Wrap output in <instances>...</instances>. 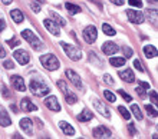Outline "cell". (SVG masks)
<instances>
[{"label": "cell", "instance_id": "obj_1", "mask_svg": "<svg viewBox=\"0 0 158 139\" xmlns=\"http://www.w3.org/2000/svg\"><path fill=\"white\" fill-rule=\"evenodd\" d=\"M30 90H32V93L42 98V96H46V95L50 92V88L46 85L43 80L40 79H32V82H30Z\"/></svg>", "mask_w": 158, "mask_h": 139}, {"label": "cell", "instance_id": "obj_2", "mask_svg": "<svg viewBox=\"0 0 158 139\" xmlns=\"http://www.w3.org/2000/svg\"><path fill=\"white\" fill-rule=\"evenodd\" d=\"M22 36H23V39H25V40L35 50H42L43 49V43H42L40 39H39L32 30H29V29L23 30V32H22Z\"/></svg>", "mask_w": 158, "mask_h": 139}, {"label": "cell", "instance_id": "obj_3", "mask_svg": "<svg viewBox=\"0 0 158 139\" xmlns=\"http://www.w3.org/2000/svg\"><path fill=\"white\" fill-rule=\"evenodd\" d=\"M60 46L63 47L66 56L69 57L71 60L78 62V60L82 59V50L79 49V47H76V46H73V45H69V43H66V42H60Z\"/></svg>", "mask_w": 158, "mask_h": 139}, {"label": "cell", "instance_id": "obj_4", "mask_svg": "<svg viewBox=\"0 0 158 139\" xmlns=\"http://www.w3.org/2000/svg\"><path fill=\"white\" fill-rule=\"evenodd\" d=\"M40 63L43 65V67L48 70H50V72H53V70L59 69V60L58 57L55 56V55L52 53H48V55H43V56H40Z\"/></svg>", "mask_w": 158, "mask_h": 139}, {"label": "cell", "instance_id": "obj_5", "mask_svg": "<svg viewBox=\"0 0 158 139\" xmlns=\"http://www.w3.org/2000/svg\"><path fill=\"white\" fill-rule=\"evenodd\" d=\"M82 35H83V39H85L88 43H94V42L98 39V30H96L95 26H92V25L86 26V27L83 29Z\"/></svg>", "mask_w": 158, "mask_h": 139}, {"label": "cell", "instance_id": "obj_6", "mask_svg": "<svg viewBox=\"0 0 158 139\" xmlns=\"http://www.w3.org/2000/svg\"><path fill=\"white\" fill-rule=\"evenodd\" d=\"M66 76H68V79L71 80L72 83H73V86H75L76 89H79V90H83V85H82V80H81V76H79L78 73H76L75 70H71V69H68L66 72Z\"/></svg>", "mask_w": 158, "mask_h": 139}, {"label": "cell", "instance_id": "obj_7", "mask_svg": "<svg viewBox=\"0 0 158 139\" xmlns=\"http://www.w3.org/2000/svg\"><path fill=\"white\" fill-rule=\"evenodd\" d=\"M92 103H94V108H95V111L98 112V113H101L102 116H105V118H111V113H109V109L106 106H105L104 103L101 102L98 98H94L92 99Z\"/></svg>", "mask_w": 158, "mask_h": 139}, {"label": "cell", "instance_id": "obj_8", "mask_svg": "<svg viewBox=\"0 0 158 139\" xmlns=\"http://www.w3.org/2000/svg\"><path fill=\"white\" fill-rule=\"evenodd\" d=\"M13 57H15L20 65H27V63L30 62V55L27 53L26 50H23V49L16 50V52L13 53Z\"/></svg>", "mask_w": 158, "mask_h": 139}, {"label": "cell", "instance_id": "obj_9", "mask_svg": "<svg viewBox=\"0 0 158 139\" xmlns=\"http://www.w3.org/2000/svg\"><path fill=\"white\" fill-rule=\"evenodd\" d=\"M127 16H128L129 22H132L135 25H141L142 22H144V14L139 10H128Z\"/></svg>", "mask_w": 158, "mask_h": 139}, {"label": "cell", "instance_id": "obj_10", "mask_svg": "<svg viewBox=\"0 0 158 139\" xmlns=\"http://www.w3.org/2000/svg\"><path fill=\"white\" fill-rule=\"evenodd\" d=\"M45 106L53 112H60V105H59L56 96H48L45 99Z\"/></svg>", "mask_w": 158, "mask_h": 139}, {"label": "cell", "instance_id": "obj_11", "mask_svg": "<svg viewBox=\"0 0 158 139\" xmlns=\"http://www.w3.org/2000/svg\"><path fill=\"white\" fill-rule=\"evenodd\" d=\"M10 82H12L13 88H15L16 90H19V92H25V90H26L25 79L22 78V76H19V75H15V76H12V78H10Z\"/></svg>", "mask_w": 158, "mask_h": 139}, {"label": "cell", "instance_id": "obj_12", "mask_svg": "<svg viewBox=\"0 0 158 139\" xmlns=\"http://www.w3.org/2000/svg\"><path fill=\"white\" fill-rule=\"evenodd\" d=\"M119 50V47L117 46V43H114V42H105L104 45H102V52H104L106 56H112L115 55Z\"/></svg>", "mask_w": 158, "mask_h": 139}, {"label": "cell", "instance_id": "obj_13", "mask_svg": "<svg viewBox=\"0 0 158 139\" xmlns=\"http://www.w3.org/2000/svg\"><path fill=\"white\" fill-rule=\"evenodd\" d=\"M43 26H45L46 30H48L49 33H52L53 36L60 35V32H59V25H56L53 20H50V19H45V20H43Z\"/></svg>", "mask_w": 158, "mask_h": 139}, {"label": "cell", "instance_id": "obj_14", "mask_svg": "<svg viewBox=\"0 0 158 139\" xmlns=\"http://www.w3.org/2000/svg\"><path fill=\"white\" fill-rule=\"evenodd\" d=\"M20 128L25 131L26 135H33V122H32V119L29 118H23L20 121Z\"/></svg>", "mask_w": 158, "mask_h": 139}, {"label": "cell", "instance_id": "obj_15", "mask_svg": "<svg viewBox=\"0 0 158 139\" xmlns=\"http://www.w3.org/2000/svg\"><path fill=\"white\" fill-rule=\"evenodd\" d=\"M94 138H109L111 136V131L106 129L105 126H96L92 132Z\"/></svg>", "mask_w": 158, "mask_h": 139}, {"label": "cell", "instance_id": "obj_16", "mask_svg": "<svg viewBox=\"0 0 158 139\" xmlns=\"http://www.w3.org/2000/svg\"><path fill=\"white\" fill-rule=\"evenodd\" d=\"M0 125L4 128H7L9 125H12V119L9 116V113L6 112L3 106H0Z\"/></svg>", "mask_w": 158, "mask_h": 139}, {"label": "cell", "instance_id": "obj_17", "mask_svg": "<svg viewBox=\"0 0 158 139\" xmlns=\"http://www.w3.org/2000/svg\"><path fill=\"white\" fill-rule=\"evenodd\" d=\"M119 78L122 79V80H125V82H128V83H134V82H135V75H134V72L131 69L121 70V72H119Z\"/></svg>", "mask_w": 158, "mask_h": 139}, {"label": "cell", "instance_id": "obj_18", "mask_svg": "<svg viewBox=\"0 0 158 139\" xmlns=\"http://www.w3.org/2000/svg\"><path fill=\"white\" fill-rule=\"evenodd\" d=\"M20 108L23 109L25 112H33V111H38V106L35 105L30 99L25 98V99H22V102H20Z\"/></svg>", "mask_w": 158, "mask_h": 139}, {"label": "cell", "instance_id": "obj_19", "mask_svg": "<svg viewBox=\"0 0 158 139\" xmlns=\"http://www.w3.org/2000/svg\"><path fill=\"white\" fill-rule=\"evenodd\" d=\"M10 17H12L13 22H15V23H17V25L25 20V14L22 13L20 9H13V10H10Z\"/></svg>", "mask_w": 158, "mask_h": 139}, {"label": "cell", "instance_id": "obj_20", "mask_svg": "<svg viewBox=\"0 0 158 139\" xmlns=\"http://www.w3.org/2000/svg\"><path fill=\"white\" fill-rule=\"evenodd\" d=\"M59 128L63 131L65 135H69V136L75 135V129H73V126H71V125H69L68 122H65V121H60V122H59Z\"/></svg>", "mask_w": 158, "mask_h": 139}, {"label": "cell", "instance_id": "obj_21", "mask_svg": "<svg viewBox=\"0 0 158 139\" xmlns=\"http://www.w3.org/2000/svg\"><path fill=\"white\" fill-rule=\"evenodd\" d=\"M92 118H94V113H92L89 109H83V111L78 115V121H79V122H89Z\"/></svg>", "mask_w": 158, "mask_h": 139}, {"label": "cell", "instance_id": "obj_22", "mask_svg": "<svg viewBox=\"0 0 158 139\" xmlns=\"http://www.w3.org/2000/svg\"><path fill=\"white\" fill-rule=\"evenodd\" d=\"M65 7H66L68 13H69L71 16H73V14H78V13L82 12V9L79 7L78 4H73V3H65Z\"/></svg>", "mask_w": 158, "mask_h": 139}, {"label": "cell", "instance_id": "obj_23", "mask_svg": "<svg viewBox=\"0 0 158 139\" xmlns=\"http://www.w3.org/2000/svg\"><path fill=\"white\" fill-rule=\"evenodd\" d=\"M144 55H145L148 59L155 57V56H157V47H155V46H152V45L144 46Z\"/></svg>", "mask_w": 158, "mask_h": 139}, {"label": "cell", "instance_id": "obj_24", "mask_svg": "<svg viewBox=\"0 0 158 139\" xmlns=\"http://www.w3.org/2000/svg\"><path fill=\"white\" fill-rule=\"evenodd\" d=\"M109 63H111L114 67H121V66L125 65V59L124 57H111V59H109Z\"/></svg>", "mask_w": 158, "mask_h": 139}, {"label": "cell", "instance_id": "obj_25", "mask_svg": "<svg viewBox=\"0 0 158 139\" xmlns=\"http://www.w3.org/2000/svg\"><path fill=\"white\" fill-rule=\"evenodd\" d=\"M65 99H66V102L69 103V105H73V103L78 102V96H76L73 92H69V90L65 93Z\"/></svg>", "mask_w": 158, "mask_h": 139}, {"label": "cell", "instance_id": "obj_26", "mask_svg": "<svg viewBox=\"0 0 158 139\" xmlns=\"http://www.w3.org/2000/svg\"><path fill=\"white\" fill-rule=\"evenodd\" d=\"M50 16H52V17L55 19V23H56V25L66 26V20H65V19H63L62 16H59V14H58L56 12H50Z\"/></svg>", "mask_w": 158, "mask_h": 139}, {"label": "cell", "instance_id": "obj_27", "mask_svg": "<svg viewBox=\"0 0 158 139\" xmlns=\"http://www.w3.org/2000/svg\"><path fill=\"white\" fill-rule=\"evenodd\" d=\"M157 14H158L157 10H151V9H148L145 12V16L148 17V20L152 22L154 25H157Z\"/></svg>", "mask_w": 158, "mask_h": 139}, {"label": "cell", "instance_id": "obj_28", "mask_svg": "<svg viewBox=\"0 0 158 139\" xmlns=\"http://www.w3.org/2000/svg\"><path fill=\"white\" fill-rule=\"evenodd\" d=\"M102 30H104V33L108 35V36H115V35H117L115 29H114L112 26H109L108 23H104V25H102Z\"/></svg>", "mask_w": 158, "mask_h": 139}, {"label": "cell", "instance_id": "obj_29", "mask_svg": "<svg viewBox=\"0 0 158 139\" xmlns=\"http://www.w3.org/2000/svg\"><path fill=\"white\" fill-rule=\"evenodd\" d=\"M131 112L134 113V116L138 119V121H142V118H144V115L141 113V109L138 108V105H132L131 106Z\"/></svg>", "mask_w": 158, "mask_h": 139}, {"label": "cell", "instance_id": "obj_30", "mask_svg": "<svg viewBox=\"0 0 158 139\" xmlns=\"http://www.w3.org/2000/svg\"><path fill=\"white\" fill-rule=\"evenodd\" d=\"M104 96H105V99H106L108 102H111V103L117 102V96H115L112 92H109V90H104Z\"/></svg>", "mask_w": 158, "mask_h": 139}, {"label": "cell", "instance_id": "obj_31", "mask_svg": "<svg viewBox=\"0 0 158 139\" xmlns=\"http://www.w3.org/2000/svg\"><path fill=\"white\" fill-rule=\"evenodd\" d=\"M145 111L148 112V115H150L151 118H157V109H155L154 106H151V105H145Z\"/></svg>", "mask_w": 158, "mask_h": 139}, {"label": "cell", "instance_id": "obj_32", "mask_svg": "<svg viewBox=\"0 0 158 139\" xmlns=\"http://www.w3.org/2000/svg\"><path fill=\"white\" fill-rule=\"evenodd\" d=\"M10 47H16V46H19L20 45V40H19V37H16V36H13L12 39H9L7 42H6Z\"/></svg>", "mask_w": 158, "mask_h": 139}, {"label": "cell", "instance_id": "obj_33", "mask_svg": "<svg viewBox=\"0 0 158 139\" xmlns=\"http://www.w3.org/2000/svg\"><path fill=\"white\" fill-rule=\"evenodd\" d=\"M118 111H119V113H121V116L124 119H127V121H129V118H131V113H129L127 109H125L124 106H119L118 108Z\"/></svg>", "mask_w": 158, "mask_h": 139}, {"label": "cell", "instance_id": "obj_34", "mask_svg": "<svg viewBox=\"0 0 158 139\" xmlns=\"http://www.w3.org/2000/svg\"><path fill=\"white\" fill-rule=\"evenodd\" d=\"M122 52H124V56L125 57H131L134 55V50L129 47V46H124L122 47Z\"/></svg>", "mask_w": 158, "mask_h": 139}, {"label": "cell", "instance_id": "obj_35", "mask_svg": "<svg viewBox=\"0 0 158 139\" xmlns=\"http://www.w3.org/2000/svg\"><path fill=\"white\" fill-rule=\"evenodd\" d=\"M89 60H91V62H96L99 67L102 66V62L98 60V57H96V53H94V52H89Z\"/></svg>", "mask_w": 158, "mask_h": 139}, {"label": "cell", "instance_id": "obj_36", "mask_svg": "<svg viewBox=\"0 0 158 139\" xmlns=\"http://www.w3.org/2000/svg\"><path fill=\"white\" fill-rule=\"evenodd\" d=\"M56 85H58V88H60V90H62V93H63V95H65V93L68 92V90H69V89H68V86H66V83L63 82V80H59V82L56 83Z\"/></svg>", "mask_w": 158, "mask_h": 139}, {"label": "cell", "instance_id": "obj_37", "mask_svg": "<svg viewBox=\"0 0 158 139\" xmlns=\"http://www.w3.org/2000/svg\"><path fill=\"white\" fill-rule=\"evenodd\" d=\"M118 92H119V95L121 96H122V98L125 99V100H127V102H132V96H131V95H128V93H125L124 90L121 89V90H118Z\"/></svg>", "mask_w": 158, "mask_h": 139}, {"label": "cell", "instance_id": "obj_38", "mask_svg": "<svg viewBox=\"0 0 158 139\" xmlns=\"http://www.w3.org/2000/svg\"><path fill=\"white\" fill-rule=\"evenodd\" d=\"M104 82L108 83V85H115V80L112 79L111 75H104Z\"/></svg>", "mask_w": 158, "mask_h": 139}, {"label": "cell", "instance_id": "obj_39", "mask_svg": "<svg viewBox=\"0 0 158 139\" xmlns=\"http://www.w3.org/2000/svg\"><path fill=\"white\" fill-rule=\"evenodd\" d=\"M128 3L131 4V6H135V7H138V9L142 7V2H141V0H128Z\"/></svg>", "mask_w": 158, "mask_h": 139}, {"label": "cell", "instance_id": "obj_40", "mask_svg": "<svg viewBox=\"0 0 158 139\" xmlns=\"http://www.w3.org/2000/svg\"><path fill=\"white\" fill-rule=\"evenodd\" d=\"M3 67H6V69H13V67H15V65H13V60H4Z\"/></svg>", "mask_w": 158, "mask_h": 139}, {"label": "cell", "instance_id": "obj_41", "mask_svg": "<svg viewBox=\"0 0 158 139\" xmlns=\"http://www.w3.org/2000/svg\"><path fill=\"white\" fill-rule=\"evenodd\" d=\"M137 93L141 96V98H145V89L142 88V86H139L138 85V88H137Z\"/></svg>", "mask_w": 158, "mask_h": 139}, {"label": "cell", "instance_id": "obj_42", "mask_svg": "<svg viewBox=\"0 0 158 139\" xmlns=\"http://www.w3.org/2000/svg\"><path fill=\"white\" fill-rule=\"evenodd\" d=\"M134 66H135V67H137V70H139V72H144V67H142V63L139 60H135L134 62Z\"/></svg>", "mask_w": 158, "mask_h": 139}, {"label": "cell", "instance_id": "obj_43", "mask_svg": "<svg viewBox=\"0 0 158 139\" xmlns=\"http://www.w3.org/2000/svg\"><path fill=\"white\" fill-rule=\"evenodd\" d=\"M0 89H2V93H3L4 98H10V93H9V90H7V88H6V86L2 85V88H0Z\"/></svg>", "mask_w": 158, "mask_h": 139}, {"label": "cell", "instance_id": "obj_44", "mask_svg": "<svg viewBox=\"0 0 158 139\" xmlns=\"http://www.w3.org/2000/svg\"><path fill=\"white\" fill-rule=\"evenodd\" d=\"M30 7H32V10H33L35 13L40 12V6H39V4H36V3H32V4H30Z\"/></svg>", "mask_w": 158, "mask_h": 139}, {"label": "cell", "instance_id": "obj_45", "mask_svg": "<svg viewBox=\"0 0 158 139\" xmlns=\"http://www.w3.org/2000/svg\"><path fill=\"white\" fill-rule=\"evenodd\" d=\"M150 96H151V99H152V102H154V103L158 102V99H157V92H155V90H151Z\"/></svg>", "mask_w": 158, "mask_h": 139}, {"label": "cell", "instance_id": "obj_46", "mask_svg": "<svg viewBox=\"0 0 158 139\" xmlns=\"http://www.w3.org/2000/svg\"><path fill=\"white\" fill-rule=\"evenodd\" d=\"M109 2L114 4H117V6H122V4L125 3V0H109Z\"/></svg>", "mask_w": 158, "mask_h": 139}, {"label": "cell", "instance_id": "obj_47", "mask_svg": "<svg viewBox=\"0 0 158 139\" xmlns=\"http://www.w3.org/2000/svg\"><path fill=\"white\" fill-rule=\"evenodd\" d=\"M3 57H6V50H4L3 46L0 45V59H3Z\"/></svg>", "mask_w": 158, "mask_h": 139}, {"label": "cell", "instance_id": "obj_48", "mask_svg": "<svg viewBox=\"0 0 158 139\" xmlns=\"http://www.w3.org/2000/svg\"><path fill=\"white\" fill-rule=\"evenodd\" d=\"M4 27H6V23H4L3 19H0V33L4 30Z\"/></svg>", "mask_w": 158, "mask_h": 139}, {"label": "cell", "instance_id": "obj_49", "mask_svg": "<svg viewBox=\"0 0 158 139\" xmlns=\"http://www.w3.org/2000/svg\"><path fill=\"white\" fill-rule=\"evenodd\" d=\"M139 86H142L144 89H150V83H147V82H139Z\"/></svg>", "mask_w": 158, "mask_h": 139}, {"label": "cell", "instance_id": "obj_50", "mask_svg": "<svg viewBox=\"0 0 158 139\" xmlns=\"http://www.w3.org/2000/svg\"><path fill=\"white\" fill-rule=\"evenodd\" d=\"M129 129H131V132H132V133H135V128H134V123H129Z\"/></svg>", "mask_w": 158, "mask_h": 139}, {"label": "cell", "instance_id": "obj_51", "mask_svg": "<svg viewBox=\"0 0 158 139\" xmlns=\"http://www.w3.org/2000/svg\"><path fill=\"white\" fill-rule=\"evenodd\" d=\"M10 109H12L13 112H16V111H17V108L15 106V105H13V103H12V105H10Z\"/></svg>", "mask_w": 158, "mask_h": 139}, {"label": "cell", "instance_id": "obj_52", "mask_svg": "<svg viewBox=\"0 0 158 139\" xmlns=\"http://www.w3.org/2000/svg\"><path fill=\"white\" fill-rule=\"evenodd\" d=\"M3 2V4H10L12 3V0H2Z\"/></svg>", "mask_w": 158, "mask_h": 139}, {"label": "cell", "instance_id": "obj_53", "mask_svg": "<svg viewBox=\"0 0 158 139\" xmlns=\"http://www.w3.org/2000/svg\"><path fill=\"white\" fill-rule=\"evenodd\" d=\"M35 2H38V3H40V4L45 3V0H35Z\"/></svg>", "mask_w": 158, "mask_h": 139}, {"label": "cell", "instance_id": "obj_54", "mask_svg": "<svg viewBox=\"0 0 158 139\" xmlns=\"http://www.w3.org/2000/svg\"><path fill=\"white\" fill-rule=\"evenodd\" d=\"M147 2H150V3H157V0H147Z\"/></svg>", "mask_w": 158, "mask_h": 139}]
</instances>
